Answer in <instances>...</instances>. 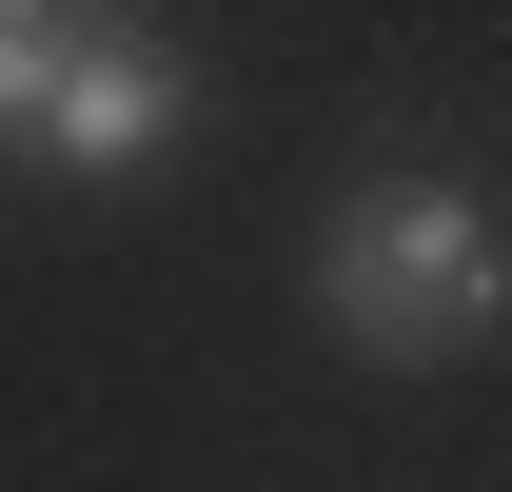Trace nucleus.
Instances as JSON below:
<instances>
[{
    "instance_id": "obj_1",
    "label": "nucleus",
    "mask_w": 512,
    "mask_h": 492,
    "mask_svg": "<svg viewBox=\"0 0 512 492\" xmlns=\"http://www.w3.org/2000/svg\"><path fill=\"white\" fill-rule=\"evenodd\" d=\"M316 315H335V355H375V374L473 355L512 315V217L473 178H355L335 237H316Z\"/></svg>"
},
{
    "instance_id": "obj_2",
    "label": "nucleus",
    "mask_w": 512,
    "mask_h": 492,
    "mask_svg": "<svg viewBox=\"0 0 512 492\" xmlns=\"http://www.w3.org/2000/svg\"><path fill=\"white\" fill-rule=\"evenodd\" d=\"M178 138H197V60L158 20H79L60 99H40V158H60V178H158Z\"/></svg>"
},
{
    "instance_id": "obj_3",
    "label": "nucleus",
    "mask_w": 512,
    "mask_h": 492,
    "mask_svg": "<svg viewBox=\"0 0 512 492\" xmlns=\"http://www.w3.org/2000/svg\"><path fill=\"white\" fill-rule=\"evenodd\" d=\"M60 60H79V20H60V0H0V158H40V99H60Z\"/></svg>"
}]
</instances>
